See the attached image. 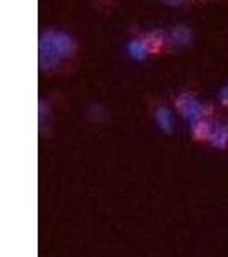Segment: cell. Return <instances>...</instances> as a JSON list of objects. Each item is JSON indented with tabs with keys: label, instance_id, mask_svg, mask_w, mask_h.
<instances>
[{
	"label": "cell",
	"instance_id": "1",
	"mask_svg": "<svg viewBox=\"0 0 228 257\" xmlns=\"http://www.w3.org/2000/svg\"><path fill=\"white\" fill-rule=\"evenodd\" d=\"M144 48H146L148 55H160L167 50L168 45V35L163 30H153L148 31L141 36Z\"/></svg>",
	"mask_w": 228,
	"mask_h": 257
},
{
	"label": "cell",
	"instance_id": "7",
	"mask_svg": "<svg viewBox=\"0 0 228 257\" xmlns=\"http://www.w3.org/2000/svg\"><path fill=\"white\" fill-rule=\"evenodd\" d=\"M129 52L132 53V57H134V59H143L144 53H148L146 48H144V45H143V41H141V38L139 40H134L129 45Z\"/></svg>",
	"mask_w": 228,
	"mask_h": 257
},
{
	"label": "cell",
	"instance_id": "5",
	"mask_svg": "<svg viewBox=\"0 0 228 257\" xmlns=\"http://www.w3.org/2000/svg\"><path fill=\"white\" fill-rule=\"evenodd\" d=\"M190 38V33L185 26H175L173 28V31L168 35V43L170 41H173L175 45H185Z\"/></svg>",
	"mask_w": 228,
	"mask_h": 257
},
{
	"label": "cell",
	"instance_id": "8",
	"mask_svg": "<svg viewBox=\"0 0 228 257\" xmlns=\"http://www.w3.org/2000/svg\"><path fill=\"white\" fill-rule=\"evenodd\" d=\"M219 101H221L223 106H226L228 108V86L221 89V93H219Z\"/></svg>",
	"mask_w": 228,
	"mask_h": 257
},
{
	"label": "cell",
	"instance_id": "2",
	"mask_svg": "<svg viewBox=\"0 0 228 257\" xmlns=\"http://www.w3.org/2000/svg\"><path fill=\"white\" fill-rule=\"evenodd\" d=\"M175 106L184 117H187L190 120H196L201 117L202 103H199L196 96L190 93L179 94V98H175Z\"/></svg>",
	"mask_w": 228,
	"mask_h": 257
},
{
	"label": "cell",
	"instance_id": "3",
	"mask_svg": "<svg viewBox=\"0 0 228 257\" xmlns=\"http://www.w3.org/2000/svg\"><path fill=\"white\" fill-rule=\"evenodd\" d=\"M213 123H211V118H196L192 120V127H190V131H192V138L199 141V143H202V141H209L211 134H213Z\"/></svg>",
	"mask_w": 228,
	"mask_h": 257
},
{
	"label": "cell",
	"instance_id": "6",
	"mask_svg": "<svg viewBox=\"0 0 228 257\" xmlns=\"http://www.w3.org/2000/svg\"><path fill=\"white\" fill-rule=\"evenodd\" d=\"M156 118H158V123L161 128H165L167 132L172 131V118H170V113L167 108H158V111H156Z\"/></svg>",
	"mask_w": 228,
	"mask_h": 257
},
{
	"label": "cell",
	"instance_id": "9",
	"mask_svg": "<svg viewBox=\"0 0 228 257\" xmlns=\"http://www.w3.org/2000/svg\"><path fill=\"white\" fill-rule=\"evenodd\" d=\"M163 2H167V4H170V6H180L184 0H163Z\"/></svg>",
	"mask_w": 228,
	"mask_h": 257
},
{
	"label": "cell",
	"instance_id": "4",
	"mask_svg": "<svg viewBox=\"0 0 228 257\" xmlns=\"http://www.w3.org/2000/svg\"><path fill=\"white\" fill-rule=\"evenodd\" d=\"M209 143L214 148L225 149L228 148V125H216L213 128V134L209 138Z\"/></svg>",
	"mask_w": 228,
	"mask_h": 257
}]
</instances>
